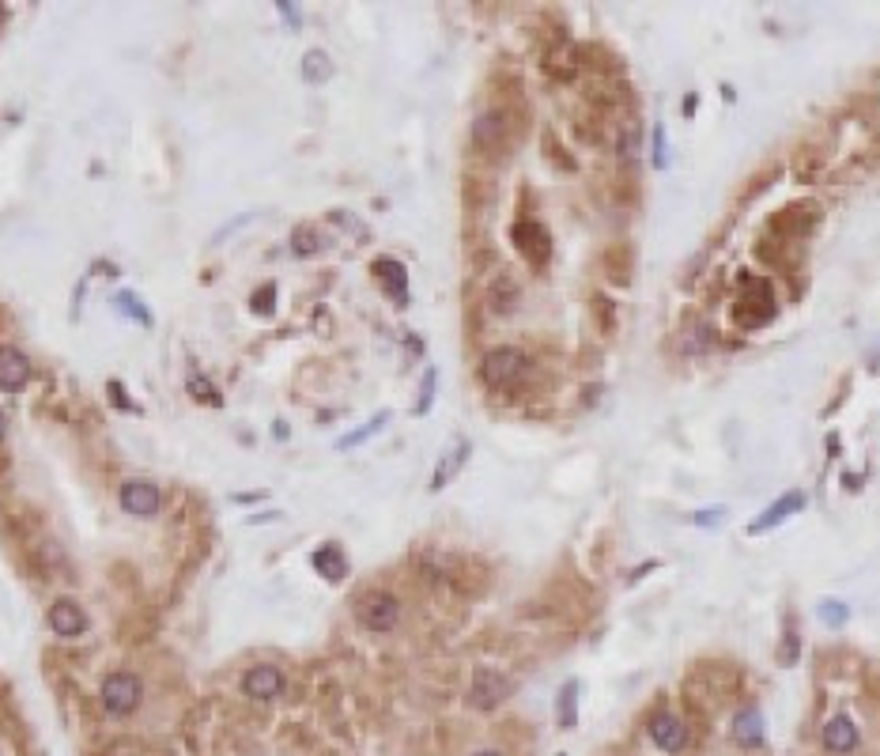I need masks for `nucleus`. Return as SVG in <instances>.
I'll list each match as a JSON object with an SVG mask.
<instances>
[{
	"mask_svg": "<svg viewBox=\"0 0 880 756\" xmlns=\"http://www.w3.org/2000/svg\"><path fill=\"white\" fill-rule=\"evenodd\" d=\"M544 152H548V159H552V163H556L559 171H575V167H578L575 159H571V155L563 152V144H559V140L552 137V133H548V137H544Z\"/></svg>",
	"mask_w": 880,
	"mask_h": 756,
	"instance_id": "34",
	"label": "nucleus"
},
{
	"mask_svg": "<svg viewBox=\"0 0 880 756\" xmlns=\"http://www.w3.org/2000/svg\"><path fill=\"white\" fill-rule=\"evenodd\" d=\"M356 617L367 632H393L397 617H401V602L393 598L390 590H367L356 602Z\"/></svg>",
	"mask_w": 880,
	"mask_h": 756,
	"instance_id": "5",
	"label": "nucleus"
},
{
	"mask_svg": "<svg viewBox=\"0 0 880 756\" xmlns=\"http://www.w3.org/2000/svg\"><path fill=\"white\" fill-rule=\"evenodd\" d=\"M144 700V685H140V677L129 670L121 673H110L106 681H102V707L110 711V715H133L136 707Z\"/></svg>",
	"mask_w": 880,
	"mask_h": 756,
	"instance_id": "6",
	"label": "nucleus"
},
{
	"mask_svg": "<svg viewBox=\"0 0 880 756\" xmlns=\"http://www.w3.org/2000/svg\"><path fill=\"white\" fill-rule=\"evenodd\" d=\"M635 265H639V254H635V242L627 239L609 242L601 254V273L609 276L612 288H627L635 280Z\"/></svg>",
	"mask_w": 880,
	"mask_h": 756,
	"instance_id": "8",
	"label": "nucleus"
},
{
	"mask_svg": "<svg viewBox=\"0 0 880 756\" xmlns=\"http://www.w3.org/2000/svg\"><path fill=\"white\" fill-rule=\"evenodd\" d=\"M684 114H688V118L695 114V95H688V99H684Z\"/></svg>",
	"mask_w": 880,
	"mask_h": 756,
	"instance_id": "42",
	"label": "nucleus"
},
{
	"mask_svg": "<svg viewBox=\"0 0 880 756\" xmlns=\"http://www.w3.org/2000/svg\"><path fill=\"white\" fill-rule=\"evenodd\" d=\"M711 329L707 326H699V322H692V326H684V333H680V344H684V352L688 356H703L707 348H711Z\"/></svg>",
	"mask_w": 880,
	"mask_h": 756,
	"instance_id": "30",
	"label": "nucleus"
},
{
	"mask_svg": "<svg viewBox=\"0 0 880 756\" xmlns=\"http://www.w3.org/2000/svg\"><path fill=\"white\" fill-rule=\"evenodd\" d=\"M775 178H779V167H775V163H767L763 171H756L752 178H748V186L741 189V197H737V201H741V205H752L760 193H767V189L775 186Z\"/></svg>",
	"mask_w": 880,
	"mask_h": 756,
	"instance_id": "27",
	"label": "nucleus"
},
{
	"mask_svg": "<svg viewBox=\"0 0 880 756\" xmlns=\"http://www.w3.org/2000/svg\"><path fill=\"white\" fill-rule=\"evenodd\" d=\"M303 76L310 80V84H322V80H329V76H333V61H329L322 50H310V53H306V61H303Z\"/></svg>",
	"mask_w": 880,
	"mask_h": 756,
	"instance_id": "31",
	"label": "nucleus"
},
{
	"mask_svg": "<svg viewBox=\"0 0 880 756\" xmlns=\"http://www.w3.org/2000/svg\"><path fill=\"white\" fill-rule=\"evenodd\" d=\"M374 273H378V280L386 284V292H390L397 303H405V299H408V280H405V265H401V261H390V258L374 261Z\"/></svg>",
	"mask_w": 880,
	"mask_h": 756,
	"instance_id": "23",
	"label": "nucleus"
},
{
	"mask_svg": "<svg viewBox=\"0 0 880 756\" xmlns=\"http://www.w3.org/2000/svg\"><path fill=\"white\" fill-rule=\"evenodd\" d=\"M797 654H801V636H797V620L786 613V620H782V643H779V666H794L797 662Z\"/></svg>",
	"mask_w": 880,
	"mask_h": 756,
	"instance_id": "26",
	"label": "nucleus"
},
{
	"mask_svg": "<svg viewBox=\"0 0 880 756\" xmlns=\"http://www.w3.org/2000/svg\"><path fill=\"white\" fill-rule=\"evenodd\" d=\"M646 730H650V741L658 745L661 753H680L688 745V722L673 715V711H658Z\"/></svg>",
	"mask_w": 880,
	"mask_h": 756,
	"instance_id": "12",
	"label": "nucleus"
},
{
	"mask_svg": "<svg viewBox=\"0 0 880 756\" xmlns=\"http://www.w3.org/2000/svg\"><path fill=\"white\" fill-rule=\"evenodd\" d=\"M824 171H828V148H824V144L805 140V144H797L794 152H790V178L801 182V186L820 182Z\"/></svg>",
	"mask_w": 880,
	"mask_h": 756,
	"instance_id": "9",
	"label": "nucleus"
},
{
	"mask_svg": "<svg viewBox=\"0 0 880 756\" xmlns=\"http://www.w3.org/2000/svg\"><path fill=\"white\" fill-rule=\"evenodd\" d=\"M820 741H824V749L835 756L843 753H854L858 749V726L850 715H835V719L824 722V730H820Z\"/></svg>",
	"mask_w": 880,
	"mask_h": 756,
	"instance_id": "16",
	"label": "nucleus"
},
{
	"mask_svg": "<svg viewBox=\"0 0 880 756\" xmlns=\"http://www.w3.org/2000/svg\"><path fill=\"white\" fill-rule=\"evenodd\" d=\"M820 617L828 620L831 628H839V624L847 620V605H843V602H835V598H828V602L820 605Z\"/></svg>",
	"mask_w": 880,
	"mask_h": 756,
	"instance_id": "36",
	"label": "nucleus"
},
{
	"mask_svg": "<svg viewBox=\"0 0 880 756\" xmlns=\"http://www.w3.org/2000/svg\"><path fill=\"white\" fill-rule=\"evenodd\" d=\"M590 318H593V329H597L601 337H616V329H620V310H616V303H612V295H605V292L590 295Z\"/></svg>",
	"mask_w": 880,
	"mask_h": 756,
	"instance_id": "21",
	"label": "nucleus"
},
{
	"mask_svg": "<svg viewBox=\"0 0 880 756\" xmlns=\"http://www.w3.org/2000/svg\"><path fill=\"white\" fill-rule=\"evenodd\" d=\"M616 148H620V159L631 163L635 152L643 148V133H639V121L635 118H624L620 121V133H616Z\"/></svg>",
	"mask_w": 880,
	"mask_h": 756,
	"instance_id": "25",
	"label": "nucleus"
},
{
	"mask_svg": "<svg viewBox=\"0 0 880 756\" xmlns=\"http://www.w3.org/2000/svg\"><path fill=\"white\" fill-rule=\"evenodd\" d=\"M616 197H620L627 208H635L639 201H643V186H639L631 174H624V178H616Z\"/></svg>",
	"mask_w": 880,
	"mask_h": 756,
	"instance_id": "33",
	"label": "nucleus"
},
{
	"mask_svg": "<svg viewBox=\"0 0 880 756\" xmlns=\"http://www.w3.org/2000/svg\"><path fill=\"white\" fill-rule=\"evenodd\" d=\"M318 250H322V239H318V231H314V227H299V231H295V254H318Z\"/></svg>",
	"mask_w": 880,
	"mask_h": 756,
	"instance_id": "35",
	"label": "nucleus"
},
{
	"mask_svg": "<svg viewBox=\"0 0 880 756\" xmlns=\"http://www.w3.org/2000/svg\"><path fill=\"white\" fill-rule=\"evenodd\" d=\"M27 378H31V360H27L19 348L4 344V348H0V386H4V390H19Z\"/></svg>",
	"mask_w": 880,
	"mask_h": 756,
	"instance_id": "18",
	"label": "nucleus"
},
{
	"mask_svg": "<svg viewBox=\"0 0 880 756\" xmlns=\"http://www.w3.org/2000/svg\"><path fill=\"white\" fill-rule=\"evenodd\" d=\"M525 371H529L525 352L522 348H510V344L491 348L488 356L480 360V378H484V386H491V390H510Z\"/></svg>",
	"mask_w": 880,
	"mask_h": 756,
	"instance_id": "4",
	"label": "nucleus"
},
{
	"mask_svg": "<svg viewBox=\"0 0 880 756\" xmlns=\"http://www.w3.org/2000/svg\"><path fill=\"white\" fill-rule=\"evenodd\" d=\"M510 239H514V246H518V254H522L529 265H548V258H552V235L544 231V224H537L533 216H525V220H518L514 224V231H510Z\"/></svg>",
	"mask_w": 880,
	"mask_h": 756,
	"instance_id": "7",
	"label": "nucleus"
},
{
	"mask_svg": "<svg viewBox=\"0 0 880 756\" xmlns=\"http://www.w3.org/2000/svg\"><path fill=\"white\" fill-rule=\"evenodd\" d=\"M242 688H246L250 700L269 704V700H276V696L284 692V673H280V666H254V670L242 677Z\"/></svg>",
	"mask_w": 880,
	"mask_h": 756,
	"instance_id": "14",
	"label": "nucleus"
},
{
	"mask_svg": "<svg viewBox=\"0 0 880 756\" xmlns=\"http://www.w3.org/2000/svg\"><path fill=\"white\" fill-rule=\"evenodd\" d=\"M4 428H8V420H4V413H0V439H4Z\"/></svg>",
	"mask_w": 880,
	"mask_h": 756,
	"instance_id": "43",
	"label": "nucleus"
},
{
	"mask_svg": "<svg viewBox=\"0 0 880 756\" xmlns=\"http://www.w3.org/2000/svg\"><path fill=\"white\" fill-rule=\"evenodd\" d=\"M159 503H163V496H159V488H155L152 481H125L121 484V507H125L129 515L152 518L155 511H159Z\"/></svg>",
	"mask_w": 880,
	"mask_h": 756,
	"instance_id": "13",
	"label": "nucleus"
},
{
	"mask_svg": "<svg viewBox=\"0 0 880 756\" xmlns=\"http://www.w3.org/2000/svg\"><path fill=\"white\" fill-rule=\"evenodd\" d=\"M431 390H435V371H427V378H424V401L416 405V413H427V405H431Z\"/></svg>",
	"mask_w": 880,
	"mask_h": 756,
	"instance_id": "40",
	"label": "nucleus"
},
{
	"mask_svg": "<svg viewBox=\"0 0 880 756\" xmlns=\"http://www.w3.org/2000/svg\"><path fill=\"white\" fill-rule=\"evenodd\" d=\"M722 515H726L722 507H711V511H699V515H695V526H718V522H722Z\"/></svg>",
	"mask_w": 880,
	"mask_h": 756,
	"instance_id": "38",
	"label": "nucleus"
},
{
	"mask_svg": "<svg viewBox=\"0 0 880 756\" xmlns=\"http://www.w3.org/2000/svg\"><path fill=\"white\" fill-rule=\"evenodd\" d=\"M741 692V670L733 662H695L688 677H684V704L692 707L695 715H711L722 704H729Z\"/></svg>",
	"mask_w": 880,
	"mask_h": 756,
	"instance_id": "1",
	"label": "nucleus"
},
{
	"mask_svg": "<svg viewBox=\"0 0 880 756\" xmlns=\"http://www.w3.org/2000/svg\"><path fill=\"white\" fill-rule=\"evenodd\" d=\"M865 692H869L873 700H880V666H869V670H865Z\"/></svg>",
	"mask_w": 880,
	"mask_h": 756,
	"instance_id": "37",
	"label": "nucleus"
},
{
	"mask_svg": "<svg viewBox=\"0 0 880 756\" xmlns=\"http://www.w3.org/2000/svg\"><path fill=\"white\" fill-rule=\"evenodd\" d=\"M733 326L741 329H760L767 322H775L779 314V299H775V288L771 280H763L756 273H741L737 276V299H733Z\"/></svg>",
	"mask_w": 880,
	"mask_h": 756,
	"instance_id": "2",
	"label": "nucleus"
},
{
	"mask_svg": "<svg viewBox=\"0 0 880 756\" xmlns=\"http://www.w3.org/2000/svg\"><path fill=\"white\" fill-rule=\"evenodd\" d=\"M386 420H390V413H378L371 424H367V428H359V431H352V435H344V439H340V450H352V447H359V443H367L371 435H378V431L386 428Z\"/></svg>",
	"mask_w": 880,
	"mask_h": 756,
	"instance_id": "32",
	"label": "nucleus"
},
{
	"mask_svg": "<svg viewBox=\"0 0 880 756\" xmlns=\"http://www.w3.org/2000/svg\"><path fill=\"white\" fill-rule=\"evenodd\" d=\"M801 507H805V492H786V496L775 499V503H771V507H767L760 518H752L748 533H752V537H760V533L775 530V526H782L790 515H797Z\"/></svg>",
	"mask_w": 880,
	"mask_h": 756,
	"instance_id": "15",
	"label": "nucleus"
},
{
	"mask_svg": "<svg viewBox=\"0 0 880 756\" xmlns=\"http://www.w3.org/2000/svg\"><path fill=\"white\" fill-rule=\"evenodd\" d=\"M578 681H567V685L559 688V726L563 730H571L578 722Z\"/></svg>",
	"mask_w": 880,
	"mask_h": 756,
	"instance_id": "29",
	"label": "nucleus"
},
{
	"mask_svg": "<svg viewBox=\"0 0 880 756\" xmlns=\"http://www.w3.org/2000/svg\"><path fill=\"white\" fill-rule=\"evenodd\" d=\"M510 696V681L499 670H476L473 688H469V704L476 711H495Z\"/></svg>",
	"mask_w": 880,
	"mask_h": 756,
	"instance_id": "11",
	"label": "nucleus"
},
{
	"mask_svg": "<svg viewBox=\"0 0 880 756\" xmlns=\"http://www.w3.org/2000/svg\"><path fill=\"white\" fill-rule=\"evenodd\" d=\"M50 628L57 632V636H65V639L84 636V632H87V613L76 602H72V598H61V602L50 605Z\"/></svg>",
	"mask_w": 880,
	"mask_h": 756,
	"instance_id": "17",
	"label": "nucleus"
},
{
	"mask_svg": "<svg viewBox=\"0 0 880 756\" xmlns=\"http://www.w3.org/2000/svg\"><path fill=\"white\" fill-rule=\"evenodd\" d=\"M522 303V288L510 273H495L488 284V307L495 314H510V310Z\"/></svg>",
	"mask_w": 880,
	"mask_h": 756,
	"instance_id": "19",
	"label": "nucleus"
},
{
	"mask_svg": "<svg viewBox=\"0 0 880 756\" xmlns=\"http://www.w3.org/2000/svg\"><path fill=\"white\" fill-rule=\"evenodd\" d=\"M733 741L745 745V749L763 745V715L756 707H745V711L733 715Z\"/></svg>",
	"mask_w": 880,
	"mask_h": 756,
	"instance_id": "22",
	"label": "nucleus"
},
{
	"mask_svg": "<svg viewBox=\"0 0 880 756\" xmlns=\"http://www.w3.org/2000/svg\"><path fill=\"white\" fill-rule=\"evenodd\" d=\"M752 254H756V261H763L767 269H790V254H786V246L775 239H760L752 246Z\"/></svg>",
	"mask_w": 880,
	"mask_h": 756,
	"instance_id": "28",
	"label": "nucleus"
},
{
	"mask_svg": "<svg viewBox=\"0 0 880 756\" xmlns=\"http://www.w3.org/2000/svg\"><path fill=\"white\" fill-rule=\"evenodd\" d=\"M473 140L480 152H503L510 144V118L507 110H484L473 125Z\"/></svg>",
	"mask_w": 880,
	"mask_h": 756,
	"instance_id": "10",
	"label": "nucleus"
},
{
	"mask_svg": "<svg viewBox=\"0 0 880 756\" xmlns=\"http://www.w3.org/2000/svg\"><path fill=\"white\" fill-rule=\"evenodd\" d=\"M469 450H473V447H469V439H454L450 447L442 450L439 465H435V477H431V488H435V492H439V488H446V481L461 473V465L469 462Z\"/></svg>",
	"mask_w": 880,
	"mask_h": 756,
	"instance_id": "20",
	"label": "nucleus"
},
{
	"mask_svg": "<svg viewBox=\"0 0 880 756\" xmlns=\"http://www.w3.org/2000/svg\"><path fill=\"white\" fill-rule=\"evenodd\" d=\"M314 567L322 571L325 579H344L348 575V560H344V552H340V545H322V549L314 552Z\"/></svg>",
	"mask_w": 880,
	"mask_h": 756,
	"instance_id": "24",
	"label": "nucleus"
},
{
	"mask_svg": "<svg viewBox=\"0 0 880 756\" xmlns=\"http://www.w3.org/2000/svg\"><path fill=\"white\" fill-rule=\"evenodd\" d=\"M816 224H820V205L816 201H794V205H782L779 212L767 216V239L782 242V246H794Z\"/></svg>",
	"mask_w": 880,
	"mask_h": 756,
	"instance_id": "3",
	"label": "nucleus"
},
{
	"mask_svg": "<svg viewBox=\"0 0 880 756\" xmlns=\"http://www.w3.org/2000/svg\"><path fill=\"white\" fill-rule=\"evenodd\" d=\"M121 310H129L136 322H152V314H144V310L136 307V299L133 295H121Z\"/></svg>",
	"mask_w": 880,
	"mask_h": 756,
	"instance_id": "39",
	"label": "nucleus"
},
{
	"mask_svg": "<svg viewBox=\"0 0 880 756\" xmlns=\"http://www.w3.org/2000/svg\"><path fill=\"white\" fill-rule=\"evenodd\" d=\"M476 756H503V753H495V749H484V753H476Z\"/></svg>",
	"mask_w": 880,
	"mask_h": 756,
	"instance_id": "44",
	"label": "nucleus"
},
{
	"mask_svg": "<svg viewBox=\"0 0 880 756\" xmlns=\"http://www.w3.org/2000/svg\"><path fill=\"white\" fill-rule=\"evenodd\" d=\"M654 163L665 167V137H661V129L654 133Z\"/></svg>",
	"mask_w": 880,
	"mask_h": 756,
	"instance_id": "41",
	"label": "nucleus"
}]
</instances>
